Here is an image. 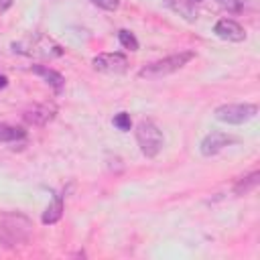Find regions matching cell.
Instances as JSON below:
<instances>
[{"label": "cell", "instance_id": "6da1fadb", "mask_svg": "<svg viewBox=\"0 0 260 260\" xmlns=\"http://www.w3.org/2000/svg\"><path fill=\"white\" fill-rule=\"evenodd\" d=\"M32 234V223L22 213H2L0 215V246L14 248L28 242Z\"/></svg>", "mask_w": 260, "mask_h": 260}, {"label": "cell", "instance_id": "7a4b0ae2", "mask_svg": "<svg viewBox=\"0 0 260 260\" xmlns=\"http://www.w3.org/2000/svg\"><path fill=\"white\" fill-rule=\"evenodd\" d=\"M191 59H195L193 51H179V53H173L165 59H158V61H152V63L144 65L138 71V75L142 79H160V77H167V75L183 69Z\"/></svg>", "mask_w": 260, "mask_h": 260}, {"label": "cell", "instance_id": "3957f363", "mask_svg": "<svg viewBox=\"0 0 260 260\" xmlns=\"http://www.w3.org/2000/svg\"><path fill=\"white\" fill-rule=\"evenodd\" d=\"M136 142L140 146V152L148 158L156 156L165 144V136L160 128L152 120H140L136 126Z\"/></svg>", "mask_w": 260, "mask_h": 260}, {"label": "cell", "instance_id": "277c9868", "mask_svg": "<svg viewBox=\"0 0 260 260\" xmlns=\"http://www.w3.org/2000/svg\"><path fill=\"white\" fill-rule=\"evenodd\" d=\"M258 114L256 104H223L215 108L213 116L223 124H244Z\"/></svg>", "mask_w": 260, "mask_h": 260}, {"label": "cell", "instance_id": "5b68a950", "mask_svg": "<svg viewBox=\"0 0 260 260\" xmlns=\"http://www.w3.org/2000/svg\"><path fill=\"white\" fill-rule=\"evenodd\" d=\"M12 47H14V51H18V53H24V55H37V57H45V59L63 55V49H61L55 41H51L49 37H43V35L30 39V41L24 43V45H22V43H14Z\"/></svg>", "mask_w": 260, "mask_h": 260}, {"label": "cell", "instance_id": "8992f818", "mask_svg": "<svg viewBox=\"0 0 260 260\" xmlns=\"http://www.w3.org/2000/svg\"><path fill=\"white\" fill-rule=\"evenodd\" d=\"M91 65L100 73L108 75H122L128 69V59L122 53H100L91 59Z\"/></svg>", "mask_w": 260, "mask_h": 260}, {"label": "cell", "instance_id": "52a82bcc", "mask_svg": "<svg viewBox=\"0 0 260 260\" xmlns=\"http://www.w3.org/2000/svg\"><path fill=\"white\" fill-rule=\"evenodd\" d=\"M236 140H238V138L232 136V134H225V132H221V130H213V132H209V134L201 140L199 150H201L203 156H215V154L221 152L225 146L234 144Z\"/></svg>", "mask_w": 260, "mask_h": 260}, {"label": "cell", "instance_id": "ba28073f", "mask_svg": "<svg viewBox=\"0 0 260 260\" xmlns=\"http://www.w3.org/2000/svg\"><path fill=\"white\" fill-rule=\"evenodd\" d=\"M213 32L221 41H230V43H242L246 39L244 26L240 22H236L234 18H219L213 26Z\"/></svg>", "mask_w": 260, "mask_h": 260}, {"label": "cell", "instance_id": "9c48e42d", "mask_svg": "<svg viewBox=\"0 0 260 260\" xmlns=\"http://www.w3.org/2000/svg\"><path fill=\"white\" fill-rule=\"evenodd\" d=\"M57 114V108L55 104H35L30 108L24 110L22 118L26 124H32V126H47Z\"/></svg>", "mask_w": 260, "mask_h": 260}, {"label": "cell", "instance_id": "30bf717a", "mask_svg": "<svg viewBox=\"0 0 260 260\" xmlns=\"http://www.w3.org/2000/svg\"><path fill=\"white\" fill-rule=\"evenodd\" d=\"M30 71L32 73H37L39 77H43L45 79V83H49L57 93L59 91H63V87H65V77L59 73V71H55V69H51V67H47V65H32L30 67Z\"/></svg>", "mask_w": 260, "mask_h": 260}, {"label": "cell", "instance_id": "8fae6325", "mask_svg": "<svg viewBox=\"0 0 260 260\" xmlns=\"http://www.w3.org/2000/svg\"><path fill=\"white\" fill-rule=\"evenodd\" d=\"M165 4H167L173 12H177V14L183 16L185 20H189V22H193V20L197 18L195 4H193L191 0H165Z\"/></svg>", "mask_w": 260, "mask_h": 260}, {"label": "cell", "instance_id": "7c38bea8", "mask_svg": "<svg viewBox=\"0 0 260 260\" xmlns=\"http://www.w3.org/2000/svg\"><path fill=\"white\" fill-rule=\"evenodd\" d=\"M61 215H63V197H61V195H55L53 201H51V203L47 205V209L43 211L41 221H43L45 225H51V223H57V221L61 219Z\"/></svg>", "mask_w": 260, "mask_h": 260}, {"label": "cell", "instance_id": "4fadbf2b", "mask_svg": "<svg viewBox=\"0 0 260 260\" xmlns=\"http://www.w3.org/2000/svg\"><path fill=\"white\" fill-rule=\"evenodd\" d=\"M258 181H260V173L258 171H252L250 175L246 177H240L234 185V193L236 195H248L250 191H254L258 187Z\"/></svg>", "mask_w": 260, "mask_h": 260}, {"label": "cell", "instance_id": "5bb4252c", "mask_svg": "<svg viewBox=\"0 0 260 260\" xmlns=\"http://www.w3.org/2000/svg\"><path fill=\"white\" fill-rule=\"evenodd\" d=\"M26 136V130L12 126V124H0V142H16Z\"/></svg>", "mask_w": 260, "mask_h": 260}, {"label": "cell", "instance_id": "9a60e30c", "mask_svg": "<svg viewBox=\"0 0 260 260\" xmlns=\"http://www.w3.org/2000/svg\"><path fill=\"white\" fill-rule=\"evenodd\" d=\"M118 41H120L122 47H126V49H130V51H136V49H138L136 37H134L130 30H126V28H122V30L118 32Z\"/></svg>", "mask_w": 260, "mask_h": 260}, {"label": "cell", "instance_id": "2e32d148", "mask_svg": "<svg viewBox=\"0 0 260 260\" xmlns=\"http://www.w3.org/2000/svg\"><path fill=\"white\" fill-rule=\"evenodd\" d=\"M112 122H114V126H116L118 130H122V132L130 130V126H132V120H130V114H128V112H120V114H116Z\"/></svg>", "mask_w": 260, "mask_h": 260}, {"label": "cell", "instance_id": "e0dca14e", "mask_svg": "<svg viewBox=\"0 0 260 260\" xmlns=\"http://www.w3.org/2000/svg\"><path fill=\"white\" fill-rule=\"evenodd\" d=\"M217 4L228 12H240L246 6V0H217Z\"/></svg>", "mask_w": 260, "mask_h": 260}, {"label": "cell", "instance_id": "ac0fdd59", "mask_svg": "<svg viewBox=\"0 0 260 260\" xmlns=\"http://www.w3.org/2000/svg\"><path fill=\"white\" fill-rule=\"evenodd\" d=\"M98 8H102V10H108V12H114V10H118L120 8V0H91Z\"/></svg>", "mask_w": 260, "mask_h": 260}, {"label": "cell", "instance_id": "d6986e66", "mask_svg": "<svg viewBox=\"0 0 260 260\" xmlns=\"http://www.w3.org/2000/svg\"><path fill=\"white\" fill-rule=\"evenodd\" d=\"M12 6V0H0V10H6Z\"/></svg>", "mask_w": 260, "mask_h": 260}, {"label": "cell", "instance_id": "ffe728a7", "mask_svg": "<svg viewBox=\"0 0 260 260\" xmlns=\"http://www.w3.org/2000/svg\"><path fill=\"white\" fill-rule=\"evenodd\" d=\"M6 85H8V77H6V75H2V73H0V89H4V87H6Z\"/></svg>", "mask_w": 260, "mask_h": 260}, {"label": "cell", "instance_id": "44dd1931", "mask_svg": "<svg viewBox=\"0 0 260 260\" xmlns=\"http://www.w3.org/2000/svg\"><path fill=\"white\" fill-rule=\"evenodd\" d=\"M191 2H193V4H197V2H201V0H191Z\"/></svg>", "mask_w": 260, "mask_h": 260}]
</instances>
